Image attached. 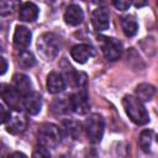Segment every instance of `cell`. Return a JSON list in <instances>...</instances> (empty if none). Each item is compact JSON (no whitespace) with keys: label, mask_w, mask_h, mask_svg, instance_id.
<instances>
[{"label":"cell","mask_w":158,"mask_h":158,"mask_svg":"<svg viewBox=\"0 0 158 158\" xmlns=\"http://www.w3.org/2000/svg\"><path fill=\"white\" fill-rule=\"evenodd\" d=\"M84 130L91 143H99L104 136L105 120L100 114H91L84 122Z\"/></svg>","instance_id":"4"},{"label":"cell","mask_w":158,"mask_h":158,"mask_svg":"<svg viewBox=\"0 0 158 158\" xmlns=\"http://www.w3.org/2000/svg\"><path fill=\"white\" fill-rule=\"evenodd\" d=\"M47 90L51 94H59L65 89V78L59 72H51L47 75Z\"/></svg>","instance_id":"12"},{"label":"cell","mask_w":158,"mask_h":158,"mask_svg":"<svg viewBox=\"0 0 158 158\" xmlns=\"http://www.w3.org/2000/svg\"><path fill=\"white\" fill-rule=\"evenodd\" d=\"M4 101L6 102V105L12 109L14 111H22L23 110V96L14 88V86H9L5 89L4 94H2Z\"/></svg>","instance_id":"8"},{"label":"cell","mask_w":158,"mask_h":158,"mask_svg":"<svg viewBox=\"0 0 158 158\" xmlns=\"http://www.w3.org/2000/svg\"><path fill=\"white\" fill-rule=\"evenodd\" d=\"M12 86L22 96H25L26 94L32 91V83H31L30 78L26 74H22V73L14 74V77H12Z\"/></svg>","instance_id":"14"},{"label":"cell","mask_w":158,"mask_h":158,"mask_svg":"<svg viewBox=\"0 0 158 158\" xmlns=\"http://www.w3.org/2000/svg\"><path fill=\"white\" fill-rule=\"evenodd\" d=\"M38 144L44 148H56L62 141V133L57 125L54 123H42L37 132Z\"/></svg>","instance_id":"3"},{"label":"cell","mask_w":158,"mask_h":158,"mask_svg":"<svg viewBox=\"0 0 158 158\" xmlns=\"http://www.w3.org/2000/svg\"><path fill=\"white\" fill-rule=\"evenodd\" d=\"M99 41H100L102 54H104V57L107 60L114 62V60H117L122 56L123 46H122V43L118 40H116L114 37H104V36H100L99 37Z\"/></svg>","instance_id":"5"},{"label":"cell","mask_w":158,"mask_h":158,"mask_svg":"<svg viewBox=\"0 0 158 158\" xmlns=\"http://www.w3.org/2000/svg\"><path fill=\"white\" fill-rule=\"evenodd\" d=\"M91 23L95 31L101 32L109 28L110 26V14L105 7H98L91 14Z\"/></svg>","instance_id":"7"},{"label":"cell","mask_w":158,"mask_h":158,"mask_svg":"<svg viewBox=\"0 0 158 158\" xmlns=\"http://www.w3.org/2000/svg\"><path fill=\"white\" fill-rule=\"evenodd\" d=\"M120 20H121L122 31L127 37H132V36H135L137 33L138 25H137V21H136L133 15H125Z\"/></svg>","instance_id":"18"},{"label":"cell","mask_w":158,"mask_h":158,"mask_svg":"<svg viewBox=\"0 0 158 158\" xmlns=\"http://www.w3.org/2000/svg\"><path fill=\"white\" fill-rule=\"evenodd\" d=\"M1 51H2V44L0 43V52H1Z\"/></svg>","instance_id":"30"},{"label":"cell","mask_w":158,"mask_h":158,"mask_svg":"<svg viewBox=\"0 0 158 158\" xmlns=\"http://www.w3.org/2000/svg\"><path fill=\"white\" fill-rule=\"evenodd\" d=\"M6 70H7V62H6V59L4 57L0 56V75L5 74Z\"/></svg>","instance_id":"26"},{"label":"cell","mask_w":158,"mask_h":158,"mask_svg":"<svg viewBox=\"0 0 158 158\" xmlns=\"http://www.w3.org/2000/svg\"><path fill=\"white\" fill-rule=\"evenodd\" d=\"M21 0H0V16H9L14 14L19 6Z\"/></svg>","instance_id":"22"},{"label":"cell","mask_w":158,"mask_h":158,"mask_svg":"<svg viewBox=\"0 0 158 158\" xmlns=\"http://www.w3.org/2000/svg\"><path fill=\"white\" fill-rule=\"evenodd\" d=\"M17 64L23 69H30L36 65V58L30 51L25 48H20L17 53Z\"/></svg>","instance_id":"20"},{"label":"cell","mask_w":158,"mask_h":158,"mask_svg":"<svg viewBox=\"0 0 158 158\" xmlns=\"http://www.w3.org/2000/svg\"><path fill=\"white\" fill-rule=\"evenodd\" d=\"M10 111L2 105V104H0V125H2V123H6V121L9 120V117H10Z\"/></svg>","instance_id":"25"},{"label":"cell","mask_w":158,"mask_h":158,"mask_svg":"<svg viewBox=\"0 0 158 158\" xmlns=\"http://www.w3.org/2000/svg\"><path fill=\"white\" fill-rule=\"evenodd\" d=\"M27 120L21 114V111H15V114L10 115L6 121V131L11 135H20L26 130Z\"/></svg>","instance_id":"9"},{"label":"cell","mask_w":158,"mask_h":158,"mask_svg":"<svg viewBox=\"0 0 158 158\" xmlns=\"http://www.w3.org/2000/svg\"><path fill=\"white\" fill-rule=\"evenodd\" d=\"M94 48L90 44L86 43H80V44H75L74 47H72L70 49V56L72 58L79 63V64H84L88 62V59H90L94 56Z\"/></svg>","instance_id":"10"},{"label":"cell","mask_w":158,"mask_h":158,"mask_svg":"<svg viewBox=\"0 0 158 158\" xmlns=\"http://www.w3.org/2000/svg\"><path fill=\"white\" fill-rule=\"evenodd\" d=\"M122 106L128 118L136 125H146L149 122V115L139 99L133 95H126L122 99Z\"/></svg>","instance_id":"2"},{"label":"cell","mask_w":158,"mask_h":158,"mask_svg":"<svg viewBox=\"0 0 158 158\" xmlns=\"http://www.w3.org/2000/svg\"><path fill=\"white\" fill-rule=\"evenodd\" d=\"M138 144L146 153H152L156 149V133L152 130H143L138 137Z\"/></svg>","instance_id":"16"},{"label":"cell","mask_w":158,"mask_h":158,"mask_svg":"<svg viewBox=\"0 0 158 158\" xmlns=\"http://www.w3.org/2000/svg\"><path fill=\"white\" fill-rule=\"evenodd\" d=\"M32 156H33V157H40V158H41V157H49L51 153H49L48 148H44V147H42V146L38 144V147L35 148Z\"/></svg>","instance_id":"24"},{"label":"cell","mask_w":158,"mask_h":158,"mask_svg":"<svg viewBox=\"0 0 158 158\" xmlns=\"http://www.w3.org/2000/svg\"><path fill=\"white\" fill-rule=\"evenodd\" d=\"M64 21L69 26H78L83 22L84 20V12L79 5H69L68 9L64 12Z\"/></svg>","instance_id":"13"},{"label":"cell","mask_w":158,"mask_h":158,"mask_svg":"<svg viewBox=\"0 0 158 158\" xmlns=\"http://www.w3.org/2000/svg\"><path fill=\"white\" fill-rule=\"evenodd\" d=\"M114 6L120 11H126L132 4V0H111Z\"/></svg>","instance_id":"23"},{"label":"cell","mask_w":158,"mask_h":158,"mask_svg":"<svg viewBox=\"0 0 158 158\" xmlns=\"http://www.w3.org/2000/svg\"><path fill=\"white\" fill-rule=\"evenodd\" d=\"M60 38L53 32H44L37 40V52L41 58L49 62L53 60L60 52Z\"/></svg>","instance_id":"1"},{"label":"cell","mask_w":158,"mask_h":158,"mask_svg":"<svg viewBox=\"0 0 158 158\" xmlns=\"http://www.w3.org/2000/svg\"><path fill=\"white\" fill-rule=\"evenodd\" d=\"M156 94V88L152 84L142 83L136 88V98L143 101H151Z\"/></svg>","instance_id":"19"},{"label":"cell","mask_w":158,"mask_h":158,"mask_svg":"<svg viewBox=\"0 0 158 158\" xmlns=\"http://www.w3.org/2000/svg\"><path fill=\"white\" fill-rule=\"evenodd\" d=\"M132 2H133V5L136 7H143V6L147 5L148 0H132Z\"/></svg>","instance_id":"27"},{"label":"cell","mask_w":158,"mask_h":158,"mask_svg":"<svg viewBox=\"0 0 158 158\" xmlns=\"http://www.w3.org/2000/svg\"><path fill=\"white\" fill-rule=\"evenodd\" d=\"M68 104H69V109L73 112H75L78 115L88 114V111L90 109V102H89L86 90H79V91L72 94Z\"/></svg>","instance_id":"6"},{"label":"cell","mask_w":158,"mask_h":158,"mask_svg":"<svg viewBox=\"0 0 158 158\" xmlns=\"http://www.w3.org/2000/svg\"><path fill=\"white\" fill-rule=\"evenodd\" d=\"M16 156H22V157H25L26 154H23V153H21V152H15V153L11 154V157H16Z\"/></svg>","instance_id":"29"},{"label":"cell","mask_w":158,"mask_h":158,"mask_svg":"<svg viewBox=\"0 0 158 158\" xmlns=\"http://www.w3.org/2000/svg\"><path fill=\"white\" fill-rule=\"evenodd\" d=\"M64 125V130L67 132L68 136H70L73 139H78L80 137V133H81V125L78 122V121H74V120H65L63 122Z\"/></svg>","instance_id":"21"},{"label":"cell","mask_w":158,"mask_h":158,"mask_svg":"<svg viewBox=\"0 0 158 158\" xmlns=\"http://www.w3.org/2000/svg\"><path fill=\"white\" fill-rule=\"evenodd\" d=\"M32 33L25 26H17L14 32V44L19 48H26L31 43Z\"/></svg>","instance_id":"15"},{"label":"cell","mask_w":158,"mask_h":158,"mask_svg":"<svg viewBox=\"0 0 158 158\" xmlns=\"http://www.w3.org/2000/svg\"><path fill=\"white\" fill-rule=\"evenodd\" d=\"M7 88V85L6 84H4V83H0V96H2V94H4V91H5V89Z\"/></svg>","instance_id":"28"},{"label":"cell","mask_w":158,"mask_h":158,"mask_svg":"<svg viewBox=\"0 0 158 158\" xmlns=\"http://www.w3.org/2000/svg\"><path fill=\"white\" fill-rule=\"evenodd\" d=\"M42 107V96L37 91H30L23 96V109L30 115H37Z\"/></svg>","instance_id":"11"},{"label":"cell","mask_w":158,"mask_h":158,"mask_svg":"<svg viewBox=\"0 0 158 158\" xmlns=\"http://www.w3.org/2000/svg\"><path fill=\"white\" fill-rule=\"evenodd\" d=\"M38 17V7L33 2H25L20 7L19 19L23 22H33Z\"/></svg>","instance_id":"17"}]
</instances>
